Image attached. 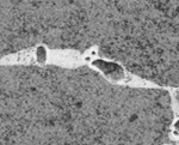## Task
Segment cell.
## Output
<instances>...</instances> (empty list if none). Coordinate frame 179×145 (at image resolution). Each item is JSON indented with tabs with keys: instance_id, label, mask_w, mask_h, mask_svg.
<instances>
[{
	"instance_id": "2",
	"label": "cell",
	"mask_w": 179,
	"mask_h": 145,
	"mask_svg": "<svg viewBox=\"0 0 179 145\" xmlns=\"http://www.w3.org/2000/svg\"><path fill=\"white\" fill-rule=\"evenodd\" d=\"M36 55H37V59H38L40 62H43L47 59V53H45V49H44L43 47H38V48H37Z\"/></svg>"
},
{
	"instance_id": "1",
	"label": "cell",
	"mask_w": 179,
	"mask_h": 145,
	"mask_svg": "<svg viewBox=\"0 0 179 145\" xmlns=\"http://www.w3.org/2000/svg\"><path fill=\"white\" fill-rule=\"evenodd\" d=\"M93 65L96 67H98L100 71H103V73L105 76H108L109 78L114 79V81H119L124 77V72L123 68L114 62H108L104 60H94Z\"/></svg>"
},
{
	"instance_id": "3",
	"label": "cell",
	"mask_w": 179,
	"mask_h": 145,
	"mask_svg": "<svg viewBox=\"0 0 179 145\" xmlns=\"http://www.w3.org/2000/svg\"><path fill=\"white\" fill-rule=\"evenodd\" d=\"M176 128H177V129L179 131V120L177 121V123H176Z\"/></svg>"
}]
</instances>
